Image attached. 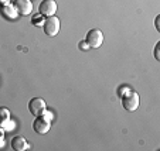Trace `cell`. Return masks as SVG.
<instances>
[{"instance_id": "cell-1", "label": "cell", "mask_w": 160, "mask_h": 151, "mask_svg": "<svg viewBox=\"0 0 160 151\" xmlns=\"http://www.w3.org/2000/svg\"><path fill=\"white\" fill-rule=\"evenodd\" d=\"M122 96V106H123V109H126L128 112H135L138 107H139V95L136 93V92L130 91L129 88L126 89V93L125 95H121Z\"/></svg>"}, {"instance_id": "cell-2", "label": "cell", "mask_w": 160, "mask_h": 151, "mask_svg": "<svg viewBox=\"0 0 160 151\" xmlns=\"http://www.w3.org/2000/svg\"><path fill=\"white\" fill-rule=\"evenodd\" d=\"M85 42L88 44L89 48H99L103 44V34L101 30L94 28V30H89L85 37Z\"/></svg>"}, {"instance_id": "cell-3", "label": "cell", "mask_w": 160, "mask_h": 151, "mask_svg": "<svg viewBox=\"0 0 160 151\" xmlns=\"http://www.w3.org/2000/svg\"><path fill=\"white\" fill-rule=\"evenodd\" d=\"M42 28H44V33L48 37L57 35L58 31H60V18L55 17V16H50V17H47L44 20Z\"/></svg>"}, {"instance_id": "cell-4", "label": "cell", "mask_w": 160, "mask_h": 151, "mask_svg": "<svg viewBox=\"0 0 160 151\" xmlns=\"http://www.w3.org/2000/svg\"><path fill=\"white\" fill-rule=\"evenodd\" d=\"M45 109H47V106H45L44 99H41V97H33V99L28 102V110H30V113L34 116L44 115Z\"/></svg>"}, {"instance_id": "cell-5", "label": "cell", "mask_w": 160, "mask_h": 151, "mask_svg": "<svg viewBox=\"0 0 160 151\" xmlns=\"http://www.w3.org/2000/svg\"><path fill=\"white\" fill-rule=\"evenodd\" d=\"M33 129H34V131L38 134H47L50 131V129H51V123H50L48 119L44 117L42 115L37 116L33 123Z\"/></svg>"}, {"instance_id": "cell-6", "label": "cell", "mask_w": 160, "mask_h": 151, "mask_svg": "<svg viewBox=\"0 0 160 151\" xmlns=\"http://www.w3.org/2000/svg\"><path fill=\"white\" fill-rule=\"evenodd\" d=\"M38 12L42 17L54 16L57 12V2L55 0H42L38 6Z\"/></svg>"}, {"instance_id": "cell-7", "label": "cell", "mask_w": 160, "mask_h": 151, "mask_svg": "<svg viewBox=\"0 0 160 151\" xmlns=\"http://www.w3.org/2000/svg\"><path fill=\"white\" fill-rule=\"evenodd\" d=\"M13 4H14V9L17 12V14H20V16H28L33 12L31 0H14Z\"/></svg>"}, {"instance_id": "cell-8", "label": "cell", "mask_w": 160, "mask_h": 151, "mask_svg": "<svg viewBox=\"0 0 160 151\" xmlns=\"http://www.w3.org/2000/svg\"><path fill=\"white\" fill-rule=\"evenodd\" d=\"M12 147H13V150H16V151H24L28 148V143L24 137L16 136L14 139L12 140Z\"/></svg>"}, {"instance_id": "cell-9", "label": "cell", "mask_w": 160, "mask_h": 151, "mask_svg": "<svg viewBox=\"0 0 160 151\" xmlns=\"http://www.w3.org/2000/svg\"><path fill=\"white\" fill-rule=\"evenodd\" d=\"M2 14L6 18H10V20L17 17V12H16V9L13 6H4L3 9H2Z\"/></svg>"}, {"instance_id": "cell-10", "label": "cell", "mask_w": 160, "mask_h": 151, "mask_svg": "<svg viewBox=\"0 0 160 151\" xmlns=\"http://www.w3.org/2000/svg\"><path fill=\"white\" fill-rule=\"evenodd\" d=\"M10 119V112L6 107H0V124L7 123Z\"/></svg>"}, {"instance_id": "cell-11", "label": "cell", "mask_w": 160, "mask_h": 151, "mask_svg": "<svg viewBox=\"0 0 160 151\" xmlns=\"http://www.w3.org/2000/svg\"><path fill=\"white\" fill-rule=\"evenodd\" d=\"M33 24L34 26H42L44 24V20H41V14L37 16V17H33Z\"/></svg>"}, {"instance_id": "cell-12", "label": "cell", "mask_w": 160, "mask_h": 151, "mask_svg": "<svg viewBox=\"0 0 160 151\" xmlns=\"http://www.w3.org/2000/svg\"><path fill=\"white\" fill-rule=\"evenodd\" d=\"M159 45H160V42H157V44H156V48H154V58H156L157 61H160V55H159Z\"/></svg>"}, {"instance_id": "cell-13", "label": "cell", "mask_w": 160, "mask_h": 151, "mask_svg": "<svg viewBox=\"0 0 160 151\" xmlns=\"http://www.w3.org/2000/svg\"><path fill=\"white\" fill-rule=\"evenodd\" d=\"M79 48H82V50H85V51H87L89 47H88V44L85 41H82V42H79Z\"/></svg>"}, {"instance_id": "cell-14", "label": "cell", "mask_w": 160, "mask_h": 151, "mask_svg": "<svg viewBox=\"0 0 160 151\" xmlns=\"http://www.w3.org/2000/svg\"><path fill=\"white\" fill-rule=\"evenodd\" d=\"M159 20H160V16H157L156 20H154V26H156V30L160 31V27H159Z\"/></svg>"}]
</instances>
